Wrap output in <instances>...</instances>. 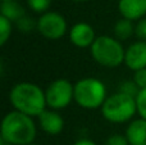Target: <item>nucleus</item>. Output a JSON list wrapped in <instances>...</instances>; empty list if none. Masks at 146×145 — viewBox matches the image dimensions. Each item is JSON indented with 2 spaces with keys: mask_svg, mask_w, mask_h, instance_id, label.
<instances>
[{
  "mask_svg": "<svg viewBox=\"0 0 146 145\" xmlns=\"http://www.w3.org/2000/svg\"><path fill=\"white\" fill-rule=\"evenodd\" d=\"M49 109L60 110L74 102V85L67 78H56L45 90Z\"/></svg>",
  "mask_w": 146,
  "mask_h": 145,
  "instance_id": "nucleus-6",
  "label": "nucleus"
},
{
  "mask_svg": "<svg viewBox=\"0 0 146 145\" xmlns=\"http://www.w3.org/2000/svg\"><path fill=\"white\" fill-rule=\"evenodd\" d=\"M38 126L45 134L56 136L64 130V118L58 110L45 109L38 116Z\"/></svg>",
  "mask_w": 146,
  "mask_h": 145,
  "instance_id": "nucleus-10",
  "label": "nucleus"
},
{
  "mask_svg": "<svg viewBox=\"0 0 146 145\" xmlns=\"http://www.w3.org/2000/svg\"><path fill=\"white\" fill-rule=\"evenodd\" d=\"M0 15L5 17L10 22L15 23L22 17L26 15V10L17 1H9V3H1L0 5Z\"/></svg>",
  "mask_w": 146,
  "mask_h": 145,
  "instance_id": "nucleus-13",
  "label": "nucleus"
},
{
  "mask_svg": "<svg viewBox=\"0 0 146 145\" xmlns=\"http://www.w3.org/2000/svg\"><path fill=\"white\" fill-rule=\"evenodd\" d=\"M118 12L124 19L139 22L146 17V0H119Z\"/></svg>",
  "mask_w": 146,
  "mask_h": 145,
  "instance_id": "nucleus-11",
  "label": "nucleus"
},
{
  "mask_svg": "<svg viewBox=\"0 0 146 145\" xmlns=\"http://www.w3.org/2000/svg\"><path fill=\"white\" fill-rule=\"evenodd\" d=\"M15 27L23 33H28L32 30H36L37 28V21H35L33 18L28 17L27 14L25 17H22L19 21L15 22Z\"/></svg>",
  "mask_w": 146,
  "mask_h": 145,
  "instance_id": "nucleus-16",
  "label": "nucleus"
},
{
  "mask_svg": "<svg viewBox=\"0 0 146 145\" xmlns=\"http://www.w3.org/2000/svg\"><path fill=\"white\" fill-rule=\"evenodd\" d=\"M69 41L76 46V48L86 49L91 48L94 43L96 40V33L95 30L91 25L86 22H78L74 23L68 31Z\"/></svg>",
  "mask_w": 146,
  "mask_h": 145,
  "instance_id": "nucleus-8",
  "label": "nucleus"
},
{
  "mask_svg": "<svg viewBox=\"0 0 146 145\" xmlns=\"http://www.w3.org/2000/svg\"><path fill=\"white\" fill-rule=\"evenodd\" d=\"M118 91H121V92H123V94H126V95H128V96H132V98L136 99V96L140 92V87L137 86L136 82H135L133 80H126V81L121 82Z\"/></svg>",
  "mask_w": 146,
  "mask_h": 145,
  "instance_id": "nucleus-17",
  "label": "nucleus"
},
{
  "mask_svg": "<svg viewBox=\"0 0 146 145\" xmlns=\"http://www.w3.org/2000/svg\"><path fill=\"white\" fill-rule=\"evenodd\" d=\"M37 32L48 40H59L68 32V23L64 15L58 12L44 13L37 19Z\"/></svg>",
  "mask_w": 146,
  "mask_h": 145,
  "instance_id": "nucleus-7",
  "label": "nucleus"
},
{
  "mask_svg": "<svg viewBox=\"0 0 146 145\" xmlns=\"http://www.w3.org/2000/svg\"><path fill=\"white\" fill-rule=\"evenodd\" d=\"M9 102L13 110L30 117H38L48 109L45 90L33 82H18L10 89Z\"/></svg>",
  "mask_w": 146,
  "mask_h": 145,
  "instance_id": "nucleus-2",
  "label": "nucleus"
},
{
  "mask_svg": "<svg viewBox=\"0 0 146 145\" xmlns=\"http://www.w3.org/2000/svg\"><path fill=\"white\" fill-rule=\"evenodd\" d=\"M9 1H15V0H1V3H9Z\"/></svg>",
  "mask_w": 146,
  "mask_h": 145,
  "instance_id": "nucleus-26",
  "label": "nucleus"
},
{
  "mask_svg": "<svg viewBox=\"0 0 146 145\" xmlns=\"http://www.w3.org/2000/svg\"><path fill=\"white\" fill-rule=\"evenodd\" d=\"M132 80L136 82V85L140 87V90L146 89V68L135 72V73H133V78H132Z\"/></svg>",
  "mask_w": 146,
  "mask_h": 145,
  "instance_id": "nucleus-22",
  "label": "nucleus"
},
{
  "mask_svg": "<svg viewBox=\"0 0 146 145\" xmlns=\"http://www.w3.org/2000/svg\"><path fill=\"white\" fill-rule=\"evenodd\" d=\"M0 145H10L9 143H7V141H4V140H1L0 139Z\"/></svg>",
  "mask_w": 146,
  "mask_h": 145,
  "instance_id": "nucleus-24",
  "label": "nucleus"
},
{
  "mask_svg": "<svg viewBox=\"0 0 146 145\" xmlns=\"http://www.w3.org/2000/svg\"><path fill=\"white\" fill-rule=\"evenodd\" d=\"M90 54L99 66L105 68H117L124 63L126 48L122 41L114 36L101 35L98 36L95 43L91 45Z\"/></svg>",
  "mask_w": 146,
  "mask_h": 145,
  "instance_id": "nucleus-3",
  "label": "nucleus"
},
{
  "mask_svg": "<svg viewBox=\"0 0 146 145\" xmlns=\"http://www.w3.org/2000/svg\"><path fill=\"white\" fill-rule=\"evenodd\" d=\"M135 35H136V37L139 40L146 41V17L140 19L135 25Z\"/></svg>",
  "mask_w": 146,
  "mask_h": 145,
  "instance_id": "nucleus-21",
  "label": "nucleus"
},
{
  "mask_svg": "<svg viewBox=\"0 0 146 145\" xmlns=\"http://www.w3.org/2000/svg\"><path fill=\"white\" fill-rule=\"evenodd\" d=\"M104 145H129L127 140L126 135H119V134H114L106 138Z\"/></svg>",
  "mask_w": 146,
  "mask_h": 145,
  "instance_id": "nucleus-20",
  "label": "nucleus"
},
{
  "mask_svg": "<svg viewBox=\"0 0 146 145\" xmlns=\"http://www.w3.org/2000/svg\"><path fill=\"white\" fill-rule=\"evenodd\" d=\"M135 35V25L132 21L121 19L117 21V23L114 25V37L118 39L119 41H126L128 39H131Z\"/></svg>",
  "mask_w": 146,
  "mask_h": 145,
  "instance_id": "nucleus-14",
  "label": "nucleus"
},
{
  "mask_svg": "<svg viewBox=\"0 0 146 145\" xmlns=\"http://www.w3.org/2000/svg\"><path fill=\"white\" fill-rule=\"evenodd\" d=\"M72 1H76V3H83V1H88V0H72Z\"/></svg>",
  "mask_w": 146,
  "mask_h": 145,
  "instance_id": "nucleus-25",
  "label": "nucleus"
},
{
  "mask_svg": "<svg viewBox=\"0 0 146 145\" xmlns=\"http://www.w3.org/2000/svg\"><path fill=\"white\" fill-rule=\"evenodd\" d=\"M124 64L133 72L146 68V41L137 40L127 46Z\"/></svg>",
  "mask_w": 146,
  "mask_h": 145,
  "instance_id": "nucleus-9",
  "label": "nucleus"
},
{
  "mask_svg": "<svg viewBox=\"0 0 146 145\" xmlns=\"http://www.w3.org/2000/svg\"><path fill=\"white\" fill-rule=\"evenodd\" d=\"M124 135L129 145H146V120H132L127 125Z\"/></svg>",
  "mask_w": 146,
  "mask_h": 145,
  "instance_id": "nucleus-12",
  "label": "nucleus"
},
{
  "mask_svg": "<svg viewBox=\"0 0 146 145\" xmlns=\"http://www.w3.org/2000/svg\"><path fill=\"white\" fill-rule=\"evenodd\" d=\"M106 98V86L99 78L85 77L74 84V103L83 109L101 108Z\"/></svg>",
  "mask_w": 146,
  "mask_h": 145,
  "instance_id": "nucleus-5",
  "label": "nucleus"
},
{
  "mask_svg": "<svg viewBox=\"0 0 146 145\" xmlns=\"http://www.w3.org/2000/svg\"><path fill=\"white\" fill-rule=\"evenodd\" d=\"M37 127L33 117L17 110H10L3 117L0 139L10 145H30L35 143Z\"/></svg>",
  "mask_w": 146,
  "mask_h": 145,
  "instance_id": "nucleus-1",
  "label": "nucleus"
},
{
  "mask_svg": "<svg viewBox=\"0 0 146 145\" xmlns=\"http://www.w3.org/2000/svg\"><path fill=\"white\" fill-rule=\"evenodd\" d=\"M100 110L104 120L110 123H129L137 114L136 99L121 91H117L106 98Z\"/></svg>",
  "mask_w": 146,
  "mask_h": 145,
  "instance_id": "nucleus-4",
  "label": "nucleus"
},
{
  "mask_svg": "<svg viewBox=\"0 0 146 145\" xmlns=\"http://www.w3.org/2000/svg\"><path fill=\"white\" fill-rule=\"evenodd\" d=\"M27 5L32 12L44 14V13L49 12L51 0H27Z\"/></svg>",
  "mask_w": 146,
  "mask_h": 145,
  "instance_id": "nucleus-18",
  "label": "nucleus"
},
{
  "mask_svg": "<svg viewBox=\"0 0 146 145\" xmlns=\"http://www.w3.org/2000/svg\"><path fill=\"white\" fill-rule=\"evenodd\" d=\"M73 145H98L94 140L91 139H87V138H83V139H78L77 141H74Z\"/></svg>",
  "mask_w": 146,
  "mask_h": 145,
  "instance_id": "nucleus-23",
  "label": "nucleus"
},
{
  "mask_svg": "<svg viewBox=\"0 0 146 145\" xmlns=\"http://www.w3.org/2000/svg\"><path fill=\"white\" fill-rule=\"evenodd\" d=\"M136 105H137V114L140 118L146 120V89L140 90L139 95L136 96Z\"/></svg>",
  "mask_w": 146,
  "mask_h": 145,
  "instance_id": "nucleus-19",
  "label": "nucleus"
},
{
  "mask_svg": "<svg viewBox=\"0 0 146 145\" xmlns=\"http://www.w3.org/2000/svg\"><path fill=\"white\" fill-rule=\"evenodd\" d=\"M13 32V22L0 15V45L4 46Z\"/></svg>",
  "mask_w": 146,
  "mask_h": 145,
  "instance_id": "nucleus-15",
  "label": "nucleus"
},
{
  "mask_svg": "<svg viewBox=\"0 0 146 145\" xmlns=\"http://www.w3.org/2000/svg\"><path fill=\"white\" fill-rule=\"evenodd\" d=\"M30 145H38V144H36V143H32V144H30Z\"/></svg>",
  "mask_w": 146,
  "mask_h": 145,
  "instance_id": "nucleus-27",
  "label": "nucleus"
}]
</instances>
